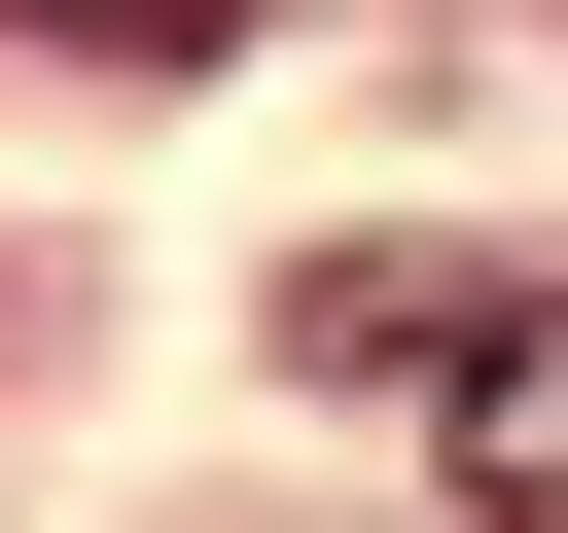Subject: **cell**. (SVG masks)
<instances>
[{"instance_id":"obj_1","label":"cell","mask_w":568,"mask_h":533,"mask_svg":"<svg viewBox=\"0 0 568 533\" xmlns=\"http://www.w3.org/2000/svg\"><path fill=\"white\" fill-rule=\"evenodd\" d=\"M284 355L426 391V426H462V497H568V284H497V249H320V284H284Z\"/></svg>"},{"instance_id":"obj_2","label":"cell","mask_w":568,"mask_h":533,"mask_svg":"<svg viewBox=\"0 0 568 533\" xmlns=\"http://www.w3.org/2000/svg\"><path fill=\"white\" fill-rule=\"evenodd\" d=\"M36 36H71V71H213L248 0H36Z\"/></svg>"}]
</instances>
